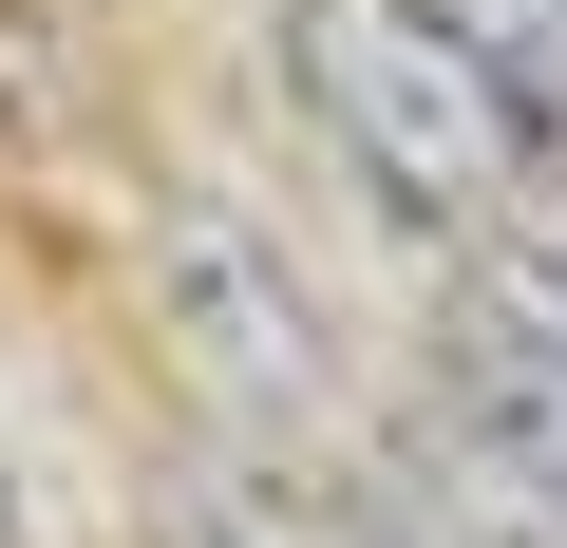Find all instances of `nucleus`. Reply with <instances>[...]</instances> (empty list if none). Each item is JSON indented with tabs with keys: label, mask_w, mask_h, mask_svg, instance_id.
<instances>
[{
	"label": "nucleus",
	"mask_w": 567,
	"mask_h": 548,
	"mask_svg": "<svg viewBox=\"0 0 567 548\" xmlns=\"http://www.w3.org/2000/svg\"><path fill=\"white\" fill-rule=\"evenodd\" d=\"M152 548H322L303 510H265V492H227V473H189L171 510H152Z\"/></svg>",
	"instance_id": "20e7f679"
},
{
	"label": "nucleus",
	"mask_w": 567,
	"mask_h": 548,
	"mask_svg": "<svg viewBox=\"0 0 567 548\" xmlns=\"http://www.w3.org/2000/svg\"><path fill=\"white\" fill-rule=\"evenodd\" d=\"M435 416H454V473L567 492V285L529 265V227H473V246H454V303H435Z\"/></svg>",
	"instance_id": "7ed1b4c3"
},
{
	"label": "nucleus",
	"mask_w": 567,
	"mask_h": 548,
	"mask_svg": "<svg viewBox=\"0 0 567 548\" xmlns=\"http://www.w3.org/2000/svg\"><path fill=\"white\" fill-rule=\"evenodd\" d=\"M511 227H529V265H548V285H567V133L529 152V189H511Z\"/></svg>",
	"instance_id": "423d86ee"
},
{
	"label": "nucleus",
	"mask_w": 567,
	"mask_h": 548,
	"mask_svg": "<svg viewBox=\"0 0 567 548\" xmlns=\"http://www.w3.org/2000/svg\"><path fill=\"white\" fill-rule=\"evenodd\" d=\"M152 322H171V360L265 435V454H303L322 416H341V322H322V265L265 227V189H227V170H171L152 189Z\"/></svg>",
	"instance_id": "f03ea898"
},
{
	"label": "nucleus",
	"mask_w": 567,
	"mask_h": 548,
	"mask_svg": "<svg viewBox=\"0 0 567 548\" xmlns=\"http://www.w3.org/2000/svg\"><path fill=\"white\" fill-rule=\"evenodd\" d=\"M265 76H284V114L322 133V170L379 189L416 246L511 227V189H529V152H548L454 0H265Z\"/></svg>",
	"instance_id": "f257e3e1"
},
{
	"label": "nucleus",
	"mask_w": 567,
	"mask_h": 548,
	"mask_svg": "<svg viewBox=\"0 0 567 548\" xmlns=\"http://www.w3.org/2000/svg\"><path fill=\"white\" fill-rule=\"evenodd\" d=\"M454 548H567V492H511V473H473V492H454Z\"/></svg>",
	"instance_id": "39448f33"
},
{
	"label": "nucleus",
	"mask_w": 567,
	"mask_h": 548,
	"mask_svg": "<svg viewBox=\"0 0 567 548\" xmlns=\"http://www.w3.org/2000/svg\"><path fill=\"white\" fill-rule=\"evenodd\" d=\"M0 548H39V510H20V435H0Z\"/></svg>",
	"instance_id": "0eeeda50"
}]
</instances>
